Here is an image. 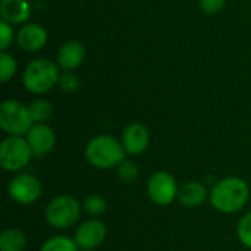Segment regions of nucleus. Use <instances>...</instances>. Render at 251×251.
Returning a JSON list of instances; mask_svg holds the SVG:
<instances>
[{"mask_svg":"<svg viewBox=\"0 0 251 251\" xmlns=\"http://www.w3.org/2000/svg\"><path fill=\"white\" fill-rule=\"evenodd\" d=\"M250 200V187L240 176H228L218 181L210 193L209 201L212 207L224 215H234L243 210Z\"/></svg>","mask_w":251,"mask_h":251,"instance_id":"f257e3e1","label":"nucleus"},{"mask_svg":"<svg viewBox=\"0 0 251 251\" xmlns=\"http://www.w3.org/2000/svg\"><path fill=\"white\" fill-rule=\"evenodd\" d=\"M84 56H85V50H84V46L79 43V41H68L65 43L60 49H59V53H57V63L62 69L65 71H74L76 69L82 60H84Z\"/></svg>","mask_w":251,"mask_h":251,"instance_id":"4468645a","label":"nucleus"},{"mask_svg":"<svg viewBox=\"0 0 251 251\" xmlns=\"http://www.w3.org/2000/svg\"><path fill=\"white\" fill-rule=\"evenodd\" d=\"M34 125L29 106L18 100H6L0 104V126L9 135L22 137Z\"/></svg>","mask_w":251,"mask_h":251,"instance_id":"39448f33","label":"nucleus"},{"mask_svg":"<svg viewBox=\"0 0 251 251\" xmlns=\"http://www.w3.org/2000/svg\"><path fill=\"white\" fill-rule=\"evenodd\" d=\"M209 199L206 187L199 181H188L178 190V201L187 209H197Z\"/></svg>","mask_w":251,"mask_h":251,"instance_id":"ddd939ff","label":"nucleus"},{"mask_svg":"<svg viewBox=\"0 0 251 251\" xmlns=\"http://www.w3.org/2000/svg\"><path fill=\"white\" fill-rule=\"evenodd\" d=\"M59 85L63 91L66 93H75L79 88V81L78 78L72 74V72H65L63 75H60L59 78Z\"/></svg>","mask_w":251,"mask_h":251,"instance_id":"5701e85b","label":"nucleus"},{"mask_svg":"<svg viewBox=\"0 0 251 251\" xmlns=\"http://www.w3.org/2000/svg\"><path fill=\"white\" fill-rule=\"evenodd\" d=\"M26 235L19 228H6L0 235V251H24Z\"/></svg>","mask_w":251,"mask_h":251,"instance_id":"dca6fc26","label":"nucleus"},{"mask_svg":"<svg viewBox=\"0 0 251 251\" xmlns=\"http://www.w3.org/2000/svg\"><path fill=\"white\" fill-rule=\"evenodd\" d=\"M26 141L31 147L34 157H43L53 150L56 144V135L49 125L35 124L26 132Z\"/></svg>","mask_w":251,"mask_h":251,"instance_id":"9d476101","label":"nucleus"},{"mask_svg":"<svg viewBox=\"0 0 251 251\" xmlns=\"http://www.w3.org/2000/svg\"><path fill=\"white\" fill-rule=\"evenodd\" d=\"M46 222L59 231L72 228L81 216L79 201L69 194H59L50 200L44 212Z\"/></svg>","mask_w":251,"mask_h":251,"instance_id":"20e7f679","label":"nucleus"},{"mask_svg":"<svg viewBox=\"0 0 251 251\" xmlns=\"http://www.w3.org/2000/svg\"><path fill=\"white\" fill-rule=\"evenodd\" d=\"M125 156L126 151L122 141H118L112 135H97L85 146L87 162L101 171L118 168L125 160Z\"/></svg>","mask_w":251,"mask_h":251,"instance_id":"f03ea898","label":"nucleus"},{"mask_svg":"<svg viewBox=\"0 0 251 251\" xmlns=\"http://www.w3.org/2000/svg\"><path fill=\"white\" fill-rule=\"evenodd\" d=\"M150 144V134L146 125L140 122L129 124L122 132V146L129 156H137L146 151Z\"/></svg>","mask_w":251,"mask_h":251,"instance_id":"9b49d317","label":"nucleus"},{"mask_svg":"<svg viewBox=\"0 0 251 251\" xmlns=\"http://www.w3.org/2000/svg\"><path fill=\"white\" fill-rule=\"evenodd\" d=\"M82 209L85 210L87 215L97 218V216H101L107 210V203L104 197H101L100 194H90L85 197L82 203Z\"/></svg>","mask_w":251,"mask_h":251,"instance_id":"6ab92c4d","label":"nucleus"},{"mask_svg":"<svg viewBox=\"0 0 251 251\" xmlns=\"http://www.w3.org/2000/svg\"><path fill=\"white\" fill-rule=\"evenodd\" d=\"M107 237V228L106 225L96 219H87L84 221L75 231L74 240L79 250H96L100 247Z\"/></svg>","mask_w":251,"mask_h":251,"instance_id":"1a4fd4ad","label":"nucleus"},{"mask_svg":"<svg viewBox=\"0 0 251 251\" xmlns=\"http://www.w3.org/2000/svg\"><path fill=\"white\" fill-rule=\"evenodd\" d=\"M40 251H79L75 240L66 235H54L43 243Z\"/></svg>","mask_w":251,"mask_h":251,"instance_id":"f3484780","label":"nucleus"},{"mask_svg":"<svg viewBox=\"0 0 251 251\" xmlns=\"http://www.w3.org/2000/svg\"><path fill=\"white\" fill-rule=\"evenodd\" d=\"M29 112H31L32 121L35 124H44L46 121L50 119L51 112H53V107H51L50 101L43 100V99H38V100H34L29 104Z\"/></svg>","mask_w":251,"mask_h":251,"instance_id":"a211bd4d","label":"nucleus"},{"mask_svg":"<svg viewBox=\"0 0 251 251\" xmlns=\"http://www.w3.org/2000/svg\"><path fill=\"white\" fill-rule=\"evenodd\" d=\"M0 15L9 24H24L31 15V6L26 0H1Z\"/></svg>","mask_w":251,"mask_h":251,"instance_id":"2eb2a0df","label":"nucleus"},{"mask_svg":"<svg viewBox=\"0 0 251 251\" xmlns=\"http://www.w3.org/2000/svg\"><path fill=\"white\" fill-rule=\"evenodd\" d=\"M13 40V29L9 25V22L1 21L0 22V49L1 51H6L9 49V46L12 44Z\"/></svg>","mask_w":251,"mask_h":251,"instance_id":"b1692460","label":"nucleus"},{"mask_svg":"<svg viewBox=\"0 0 251 251\" xmlns=\"http://www.w3.org/2000/svg\"><path fill=\"white\" fill-rule=\"evenodd\" d=\"M178 184L172 174L157 171L147 181V196L156 206H169L178 199Z\"/></svg>","mask_w":251,"mask_h":251,"instance_id":"0eeeda50","label":"nucleus"},{"mask_svg":"<svg viewBox=\"0 0 251 251\" xmlns=\"http://www.w3.org/2000/svg\"><path fill=\"white\" fill-rule=\"evenodd\" d=\"M16 72V62L12 54L1 51L0 53V78L1 82H7Z\"/></svg>","mask_w":251,"mask_h":251,"instance_id":"4be33fe9","label":"nucleus"},{"mask_svg":"<svg viewBox=\"0 0 251 251\" xmlns=\"http://www.w3.org/2000/svg\"><path fill=\"white\" fill-rule=\"evenodd\" d=\"M237 235L240 243L251 250V212H247L238 222Z\"/></svg>","mask_w":251,"mask_h":251,"instance_id":"412c9836","label":"nucleus"},{"mask_svg":"<svg viewBox=\"0 0 251 251\" xmlns=\"http://www.w3.org/2000/svg\"><path fill=\"white\" fill-rule=\"evenodd\" d=\"M118 171V178L122 181V182H125V184H132V182H135L137 179H138V176H140V168H138V165L135 163V162H132V160H124L118 168H116Z\"/></svg>","mask_w":251,"mask_h":251,"instance_id":"aec40b11","label":"nucleus"},{"mask_svg":"<svg viewBox=\"0 0 251 251\" xmlns=\"http://www.w3.org/2000/svg\"><path fill=\"white\" fill-rule=\"evenodd\" d=\"M59 69L54 62L40 57L29 62L24 71L22 82L29 93L43 94L59 82Z\"/></svg>","mask_w":251,"mask_h":251,"instance_id":"7ed1b4c3","label":"nucleus"},{"mask_svg":"<svg viewBox=\"0 0 251 251\" xmlns=\"http://www.w3.org/2000/svg\"><path fill=\"white\" fill-rule=\"evenodd\" d=\"M226 0H200V7L207 15H215L222 10Z\"/></svg>","mask_w":251,"mask_h":251,"instance_id":"393cba45","label":"nucleus"},{"mask_svg":"<svg viewBox=\"0 0 251 251\" xmlns=\"http://www.w3.org/2000/svg\"><path fill=\"white\" fill-rule=\"evenodd\" d=\"M43 194L41 182L31 174H18L7 184V196L21 206H29L40 200Z\"/></svg>","mask_w":251,"mask_h":251,"instance_id":"6e6552de","label":"nucleus"},{"mask_svg":"<svg viewBox=\"0 0 251 251\" xmlns=\"http://www.w3.org/2000/svg\"><path fill=\"white\" fill-rule=\"evenodd\" d=\"M79 251H96V250H79Z\"/></svg>","mask_w":251,"mask_h":251,"instance_id":"a878e982","label":"nucleus"},{"mask_svg":"<svg viewBox=\"0 0 251 251\" xmlns=\"http://www.w3.org/2000/svg\"><path fill=\"white\" fill-rule=\"evenodd\" d=\"M34 157L26 138L9 135L0 144V165L6 172H21Z\"/></svg>","mask_w":251,"mask_h":251,"instance_id":"423d86ee","label":"nucleus"},{"mask_svg":"<svg viewBox=\"0 0 251 251\" xmlns=\"http://www.w3.org/2000/svg\"><path fill=\"white\" fill-rule=\"evenodd\" d=\"M16 41L22 50L38 51L47 43V31L38 24H28L19 29Z\"/></svg>","mask_w":251,"mask_h":251,"instance_id":"f8f14e48","label":"nucleus"}]
</instances>
